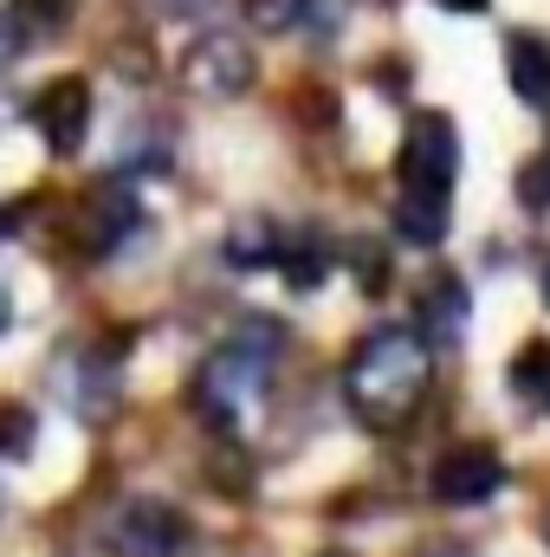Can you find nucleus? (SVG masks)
<instances>
[{"label":"nucleus","mask_w":550,"mask_h":557,"mask_svg":"<svg viewBox=\"0 0 550 557\" xmlns=\"http://www.w3.org/2000/svg\"><path fill=\"white\" fill-rule=\"evenodd\" d=\"M13 221H20V208H0V234H13Z\"/></svg>","instance_id":"nucleus-23"},{"label":"nucleus","mask_w":550,"mask_h":557,"mask_svg":"<svg viewBox=\"0 0 550 557\" xmlns=\"http://www.w3.org/2000/svg\"><path fill=\"white\" fill-rule=\"evenodd\" d=\"M518 188H525V201H532V208H550V149L525 162V182H518Z\"/></svg>","instance_id":"nucleus-19"},{"label":"nucleus","mask_w":550,"mask_h":557,"mask_svg":"<svg viewBox=\"0 0 550 557\" xmlns=\"http://www.w3.org/2000/svg\"><path fill=\"white\" fill-rule=\"evenodd\" d=\"M330 557H343V552H330Z\"/></svg>","instance_id":"nucleus-26"},{"label":"nucleus","mask_w":550,"mask_h":557,"mask_svg":"<svg viewBox=\"0 0 550 557\" xmlns=\"http://www.w3.org/2000/svg\"><path fill=\"white\" fill-rule=\"evenodd\" d=\"M396 234H402L409 247H440V240H447V195H434V188H402V201H396Z\"/></svg>","instance_id":"nucleus-10"},{"label":"nucleus","mask_w":550,"mask_h":557,"mask_svg":"<svg viewBox=\"0 0 550 557\" xmlns=\"http://www.w3.org/2000/svg\"><path fill=\"white\" fill-rule=\"evenodd\" d=\"M278 247H285V227L266 214H240L227 227V260L234 267H278Z\"/></svg>","instance_id":"nucleus-12"},{"label":"nucleus","mask_w":550,"mask_h":557,"mask_svg":"<svg viewBox=\"0 0 550 557\" xmlns=\"http://www.w3.org/2000/svg\"><path fill=\"white\" fill-rule=\"evenodd\" d=\"M20 46H26V26H20V13H0V72L20 59Z\"/></svg>","instance_id":"nucleus-20"},{"label":"nucleus","mask_w":550,"mask_h":557,"mask_svg":"<svg viewBox=\"0 0 550 557\" xmlns=\"http://www.w3.org/2000/svg\"><path fill=\"white\" fill-rule=\"evenodd\" d=\"M137 221H142V214H137V201H130V188H124V182L98 188V201H91V247H98V253H111Z\"/></svg>","instance_id":"nucleus-13"},{"label":"nucleus","mask_w":550,"mask_h":557,"mask_svg":"<svg viewBox=\"0 0 550 557\" xmlns=\"http://www.w3.org/2000/svg\"><path fill=\"white\" fill-rule=\"evenodd\" d=\"M117 552L124 557H182L188 552V519L162 499H137L117 519Z\"/></svg>","instance_id":"nucleus-8"},{"label":"nucleus","mask_w":550,"mask_h":557,"mask_svg":"<svg viewBox=\"0 0 550 557\" xmlns=\"http://www.w3.org/2000/svg\"><path fill=\"white\" fill-rule=\"evenodd\" d=\"M182 78H188V91H201V98H240V91H253L260 65H253V46H247L240 33H201V39L182 52Z\"/></svg>","instance_id":"nucleus-4"},{"label":"nucleus","mask_w":550,"mask_h":557,"mask_svg":"<svg viewBox=\"0 0 550 557\" xmlns=\"http://www.w3.org/2000/svg\"><path fill=\"white\" fill-rule=\"evenodd\" d=\"M33 131L46 137V149L52 156H72L78 143H85V131H91V85L85 78H52L39 98H33Z\"/></svg>","instance_id":"nucleus-7"},{"label":"nucleus","mask_w":550,"mask_h":557,"mask_svg":"<svg viewBox=\"0 0 550 557\" xmlns=\"http://www.w3.org/2000/svg\"><path fill=\"white\" fill-rule=\"evenodd\" d=\"M13 7H20V20H33V26H46V33L72 20V0H13Z\"/></svg>","instance_id":"nucleus-18"},{"label":"nucleus","mask_w":550,"mask_h":557,"mask_svg":"<svg viewBox=\"0 0 550 557\" xmlns=\"http://www.w3.org/2000/svg\"><path fill=\"white\" fill-rule=\"evenodd\" d=\"M253 33H298L311 20V0H247Z\"/></svg>","instance_id":"nucleus-15"},{"label":"nucleus","mask_w":550,"mask_h":557,"mask_svg":"<svg viewBox=\"0 0 550 557\" xmlns=\"http://www.w3.org/2000/svg\"><path fill=\"white\" fill-rule=\"evenodd\" d=\"M0 454L7 460H26L33 454V416L13 409V403H0Z\"/></svg>","instance_id":"nucleus-16"},{"label":"nucleus","mask_w":550,"mask_h":557,"mask_svg":"<svg viewBox=\"0 0 550 557\" xmlns=\"http://www.w3.org/2000/svg\"><path fill=\"white\" fill-rule=\"evenodd\" d=\"M278 267H285V285H291V292L324 285V273H330V240H324V227H304L298 247H278Z\"/></svg>","instance_id":"nucleus-14"},{"label":"nucleus","mask_w":550,"mask_h":557,"mask_svg":"<svg viewBox=\"0 0 550 557\" xmlns=\"http://www.w3.org/2000/svg\"><path fill=\"white\" fill-rule=\"evenodd\" d=\"M538 285H545V305H550V260H545V278H538Z\"/></svg>","instance_id":"nucleus-24"},{"label":"nucleus","mask_w":550,"mask_h":557,"mask_svg":"<svg viewBox=\"0 0 550 557\" xmlns=\"http://www.w3.org/2000/svg\"><path fill=\"white\" fill-rule=\"evenodd\" d=\"M505 85L532 111H550V39H538V33H512L505 39Z\"/></svg>","instance_id":"nucleus-9"},{"label":"nucleus","mask_w":550,"mask_h":557,"mask_svg":"<svg viewBox=\"0 0 550 557\" xmlns=\"http://www.w3.org/2000/svg\"><path fill=\"white\" fill-rule=\"evenodd\" d=\"M396 175L402 188H434V195H453V175H460V131L447 111H414L402 149H396Z\"/></svg>","instance_id":"nucleus-3"},{"label":"nucleus","mask_w":550,"mask_h":557,"mask_svg":"<svg viewBox=\"0 0 550 557\" xmlns=\"http://www.w3.org/2000/svg\"><path fill=\"white\" fill-rule=\"evenodd\" d=\"M278 344H285V337H278L273 318L240 324V337H234V344H221V350L195 370V409H208L214 421H227V428H234V421L266 396V376H273Z\"/></svg>","instance_id":"nucleus-2"},{"label":"nucleus","mask_w":550,"mask_h":557,"mask_svg":"<svg viewBox=\"0 0 550 557\" xmlns=\"http://www.w3.org/2000/svg\"><path fill=\"white\" fill-rule=\"evenodd\" d=\"M466 318H473V292H466L460 273H434L414 292V331H421L427 350H460Z\"/></svg>","instance_id":"nucleus-6"},{"label":"nucleus","mask_w":550,"mask_h":557,"mask_svg":"<svg viewBox=\"0 0 550 557\" xmlns=\"http://www.w3.org/2000/svg\"><path fill=\"white\" fill-rule=\"evenodd\" d=\"M427 376H434V363H427L421 331L389 324V331H370V337L350 350V363H343V396H350V409H357L363 428L389 434V428H402V421L421 409Z\"/></svg>","instance_id":"nucleus-1"},{"label":"nucleus","mask_w":550,"mask_h":557,"mask_svg":"<svg viewBox=\"0 0 550 557\" xmlns=\"http://www.w3.org/2000/svg\"><path fill=\"white\" fill-rule=\"evenodd\" d=\"M434 499L440 506H486L499 486H505V460L486 447V441H460L434 460Z\"/></svg>","instance_id":"nucleus-5"},{"label":"nucleus","mask_w":550,"mask_h":557,"mask_svg":"<svg viewBox=\"0 0 550 557\" xmlns=\"http://www.w3.org/2000/svg\"><path fill=\"white\" fill-rule=\"evenodd\" d=\"M155 7H162L168 20H208V13H214V0H155Z\"/></svg>","instance_id":"nucleus-21"},{"label":"nucleus","mask_w":550,"mask_h":557,"mask_svg":"<svg viewBox=\"0 0 550 557\" xmlns=\"http://www.w3.org/2000/svg\"><path fill=\"white\" fill-rule=\"evenodd\" d=\"M0 324H7V285H0Z\"/></svg>","instance_id":"nucleus-25"},{"label":"nucleus","mask_w":550,"mask_h":557,"mask_svg":"<svg viewBox=\"0 0 550 557\" xmlns=\"http://www.w3.org/2000/svg\"><path fill=\"white\" fill-rule=\"evenodd\" d=\"M434 7H447V13H486V0H434Z\"/></svg>","instance_id":"nucleus-22"},{"label":"nucleus","mask_w":550,"mask_h":557,"mask_svg":"<svg viewBox=\"0 0 550 557\" xmlns=\"http://www.w3.org/2000/svg\"><path fill=\"white\" fill-rule=\"evenodd\" d=\"M65 396H72V409L85 421L111 416V409H117V363H111V350H104V357L91 350V357L78 363V383H65Z\"/></svg>","instance_id":"nucleus-11"},{"label":"nucleus","mask_w":550,"mask_h":557,"mask_svg":"<svg viewBox=\"0 0 550 557\" xmlns=\"http://www.w3.org/2000/svg\"><path fill=\"white\" fill-rule=\"evenodd\" d=\"M512 383H518L525 396H545L550 389V344H532V350L512 363Z\"/></svg>","instance_id":"nucleus-17"}]
</instances>
